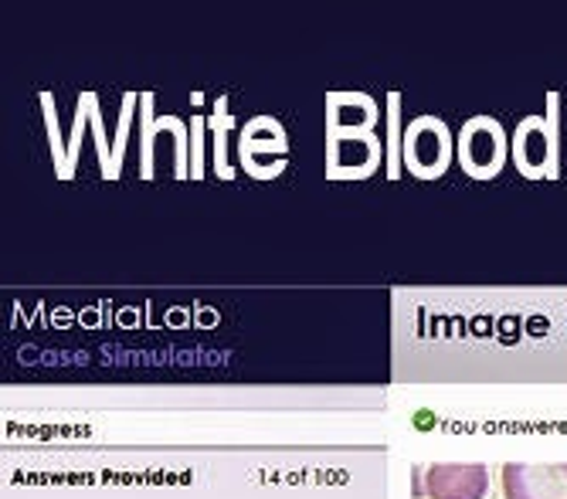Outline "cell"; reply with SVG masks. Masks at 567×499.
I'll return each instance as SVG.
<instances>
[{
	"label": "cell",
	"instance_id": "cell-1",
	"mask_svg": "<svg viewBox=\"0 0 567 499\" xmlns=\"http://www.w3.org/2000/svg\"><path fill=\"white\" fill-rule=\"evenodd\" d=\"M503 496L506 499H567V462L503 466Z\"/></svg>",
	"mask_w": 567,
	"mask_h": 499
},
{
	"label": "cell",
	"instance_id": "cell-2",
	"mask_svg": "<svg viewBox=\"0 0 567 499\" xmlns=\"http://www.w3.org/2000/svg\"><path fill=\"white\" fill-rule=\"evenodd\" d=\"M449 154H452V139H449L445 123L419 119V123L408 126V133H404V160L415 174L435 177L439 170H445Z\"/></svg>",
	"mask_w": 567,
	"mask_h": 499
},
{
	"label": "cell",
	"instance_id": "cell-3",
	"mask_svg": "<svg viewBox=\"0 0 567 499\" xmlns=\"http://www.w3.org/2000/svg\"><path fill=\"white\" fill-rule=\"evenodd\" d=\"M503 154H506V139H503L499 123H493V119L466 123V129L458 136V157L470 174H476V177L496 174L503 167Z\"/></svg>",
	"mask_w": 567,
	"mask_h": 499
},
{
	"label": "cell",
	"instance_id": "cell-4",
	"mask_svg": "<svg viewBox=\"0 0 567 499\" xmlns=\"http://www.w3.org/2000/svg\"><path fill=\"white\" fill-rule=\"evenodd\" d=\"M489 492V469L480 462H439L425 472L429 499H483Z\"/></svg>",
	"mask_w": 567,
	"mask_h": 499
},
{
	"label": "cell",
	"instance_id": "cell-5",
	"mask_svg": "<svg viewBox=\"0 0 567 499\" xmlns=\"http://www.w3.org/2000/svg\"><path fill=\"white\" fill-rule=\"evenodd\" d=\"M550 160V139L544 133V126L537 119L524 123L517 133V164L520 170H544V164Z\"/></svg>",
	"mask_w": 567,
	"mask_h": 499
}]
</instances>
